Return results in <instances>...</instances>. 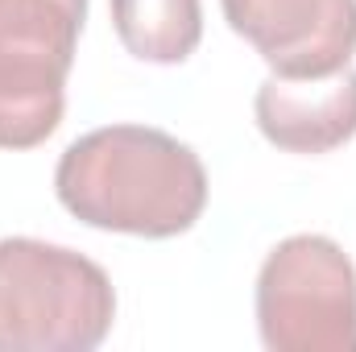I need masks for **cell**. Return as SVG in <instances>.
I'll use <instances>...</instances> for the list:
<instances>
[{"mask_svg": "<svg viewBox=\"0 0 356 352\" xmlns=\"http://www.w3.org/2000/svg\"><path fill=\"white\" fill-rule=\"evenodd\" d=\"M257 332L269 352H356V265L319 232L286 237L257 273Z\"/></svg>", "mask_w": 356, "mask_h": 352, "instance_id": "3957f363", "label": "cell"}, {"mask_svg": "<svg viewBox=\"0 0 356 352\" xmlns=\"http://www.w3.org/2000/svg\"><path fill=\"white\" fill-rule=\"evenodd\" d=\"M54 195L88 228L170 241L203 216L207 170L191 145L162 129L108 125L63 150Z\"/></svg>", "mask_w": 356, "mask_h": 352, "instance_id": "6da1fadb", "label": "cell"}, {"mask_svg": "<svg viewBox=\"0 0 356 352\" xmlns=\"http://www.w3.org/2000/svg\"><path fill=\"white\" fill-rule=\"evenodd\" d=\"M116 319L99 265L50 241H0V352H91Z\"/></svg>", "mask_w": 356, "mask_h": 352, "instance_id": "7a4b0ae2", "label": "cell"}, {"mask_svg": "<svg viewBox=\"0 0 356 352\" xmlns=\"http://www.w3.org/2000/svg\"><path fill=\"white\" fill-rule=\"evenodd\" d=\"M257 129L286 154H332L356 137V71L286 79L269 75L253 99Z\"/></svg>", "mask_w": 356, "mask_h": 352, "instance_id": "8992f818", "label": "cell"}, {"mask_svg": "<svg viewBox=\"0 0 356 352\" xmlns=\"http://www.w3.org/2000/svg\"><path fill=\"white\" fill-rule=\"evenodd\" d=\"M120 46L158 67L186 63L203 38V4L199 0H108Z\"/></svg>", "mask_w": 356, "mask_h": 352, "instance_id": "52a82bcc", "label": "cell"}, {"mask_svg": "<svg viewBox=\"0 0 356 352\" xmlns=\"http://www.w3.org/2000/svg\"><path fill=\"white\" fill-rule=\"evenodd\" d=\"M232 33H241L273 75L315 79L353 67L356 0H220Z\"/></svg>", "mask_w": 356, "mask_h": 352, "instance_id": "5b68a950", "label": "cell"}, {"mask_svg": "<svg viewBox=\"0 0 356 352\" xmlns=\"http://www.w3.org/2000/svg\"><path fill=\"white\" fill-rule=\"evenodd\" d=\"M88 0H0V150L42 145L67 112Z\"/></svg>", "mask_w": 356, "mask_h": 352, "instance_id": "277c9868", "label": "cell"}]
</instances>
